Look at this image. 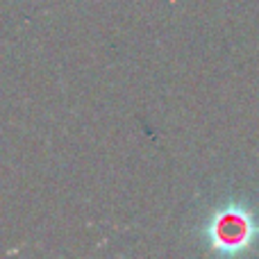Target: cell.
I'll return each mask as SVG.
<instances>
[{
    "instance_id": "obj_1",
    "label": "cell",
    "mask_w": 259,
    "mask_h": 259,
    "mask_svg": "<svg viewBox=\"0 0 259 259\" xmlns=\"http://www.w3.org/2000/svg\"><path fill=\"white\" fill-rule=\"evenodd\" d=\"M211 248L221 255H239L259 239V223L246 205L230 202L211 219L207 228Z\"/></svg>"
}]
</instances>
